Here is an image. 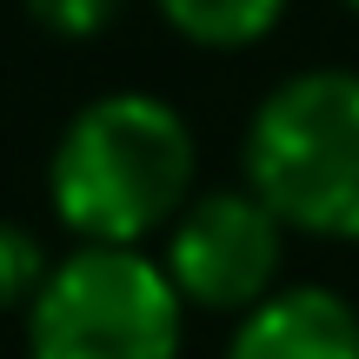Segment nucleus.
Listing matches in <instances>:
<instances>
[{"mask_svg": "<svg viewBox=\"0 0 359 359\" xmlns=\"http://www.w3.org/2000/svg\"><path fill=\"white\" fill-rule=\"evenodd\" d=\"M193 127L154 93H107L67 120L47 193L67 233L93 246H133L180 219L193 200Z\"/></svg>", "mask_w": 359, "mask_h": 359, "instance_id": "obj_1", "label": "nucleus"}, {"mask_svg": "<svg viewBox=\"0 0 359 359\" xmlns=\"http://www.w3.org/2000/svg\"><path fill=\"white\" fill-rule=\"evenodd\" d=\"M246 187L293 233L359 240V74L313 67L259 100L246 127Z\"/></svg>", "mask_w": 359, "mask_h": 359, "instance_id": "obj_2", "label": "nucleus"}, {"mask_svg": "<svg viewBox=\"0 0 359 359\" xmlns=\"http://www.w3.org/2000/svg\"><path fill=\"white\" fill-rule=\"evenodd\" d=\"M180 286L133 246H80L47 273L27 306L34 359H173L180 353Z\"/></svg>", "mask_w": 359, "mask_h": 359, "instance_id": "obj_3", "label": "nucleus"}, {"mask_svg": "<svg viewBox=\"0 0 359 359\" xmlns=\"http://www.w3.org/2000/svg\"><path fill=\"white\" fill-rule=\"evenodd\" d=\"M280 259H286V219L253 187L187 200L167 240V273L180 299L206 313H253L280 280Z\"/></svg>", "mask_w": 359, "mask_h": 359, "instance_id": "obj_4", "label": "nucleus"}, {"mask_svg": "<svg viewBox=\"0 0 359 359\" xmlns=\"http://www.w3.org/2000/svg\"><path fill=\"white\" fill-rule=\"evenodd\" d=\"M226 359H359V313L333 286H286L240 320Z\"/></svg>", "mask_w": 359, "mask_h": 359, "instance_id": "obj_5", "label": "nucleus"}, {"mask_svg": "<svg viewBox=\"0 0 359 359\" xmlns=\"http://www.w3.org/2000/svg\"><path fill=\"white\" fill-rule=\"evenodd\" d=\"M160 13L193 47H253L280 27L286 0H160Z\"/></svg>", "mask_w": 359, "mask_h": 359, "instance_id": "obj_6", "label": "nucleus"}, {"mask_svg": "<svg viewBox=\"0 0 359 359\" xmlns=\"http://www.w3.org/2000/svg\"><path fill=\"white\" fill-rule=\"evenodd\" d=\"M47 246L27 226H7L0 219V306H34V293L47 286Z\"/></svg>", "mask_w": 359, "mask_h": 359, "instance_id": "obj_7", "label": "nucleus"}, {"mask_svg": "<svg viewBox=\"0 0 359 359\" xmlns=\"http://www.w3.org/2000/svg\"><path fill=\"white\" fill-rule=\"evenodd\" d=\"M20 7L34 13L47 34H60V40H93V34L114 27L120 0H20Z\"/></svg>", "mask_w": 359, "mask_h": 359, "instance_id": "obj_8", "label": "nucleus"}]
</instances>
